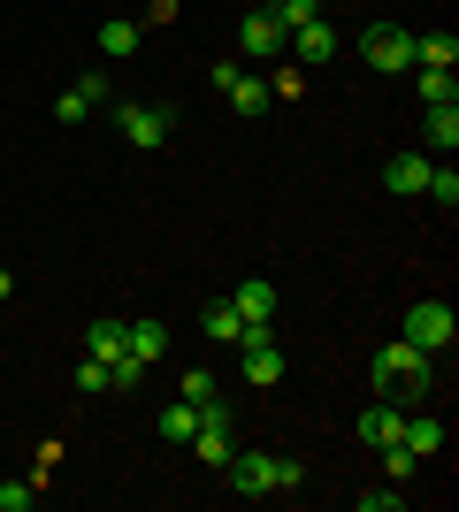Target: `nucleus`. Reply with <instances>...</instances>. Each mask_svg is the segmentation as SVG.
<instances>
[{
	"mask_svg": "<svg viewBox=\"0 0 459 512\" xmlns=\"http://www.w3.org/2000/svg\"><path fill=\"white\" fill-rule=\"evenodd\" d=\"M375 398H429V383H437V360H429V352H421V344H383V352H375Z\"/></svg>",
	"mask_w": 459,
	"mask_h": 512,
	"instance_id": "nucleus-1",
	"label": "nucleus"
},
{
	"mask_svg": "<svg viewBox=\"0 0 459 512\" xmlns=\"http://www.w3.org/2000/svg\"><path fill=\"white\" fill-rule=\"evenodd\" d=\"M115 130H123V146H138V153H161L176 138V107H161V100H123L115 107Z\"/></svg>",
	"mask_w": 459,
	"mask_h": 512,
	"instance_id": "nucleus-2",
	"label": "nucleus"
},
{
	"mask_svg": "<svg viewBox=\"0 0 459 512\" xmlns=\"http://www.w3.org/2000/svg\"><path fill=\"white\" fill-rule=\"evenodd\" d=\"M452 337H459V314L444 299H421V306H406V344H421L429 360H444L452 352Z\"/></svg>",
	"mask_w": 459,
	"mask_h": 512,
	"instance_id": "nucleus-3",
	"label": "nucleus"
},
{
	"mask_svg": "<svg viewBox=\"0 0 459 512\" xmlns=\"http://www.w3.org/2000/svg\"><path fill=\"white\" fill-rule=\"evenodd\" d=\"M360 62L414 69V31H406V23H368V31H360Z\"/></svg>",
	"mask_w": 459,
	"mask_h": 512,
	"instance_id": "nucleus-4",
	"label": "nucleus"
},
{
	"mask_svg": "<svg viewBox=\"0 0 459 512\" xmlns=\"http://www.w3.org/2000/svg\"><path fill=\"white\" fill-rule=\"evenodd\" d=\"M238 367H245V383H253V390H276V383H284V352H276L268 329H245V337H238Z\"/></svg>",
	"mask_w": 459,
	"mask_h": 512,
	"instance_id": "nucleus-5",
	"label": "nucleus"
},
{
	"mask_svg": "<svg viewBox=\"0 0 459 512\" xmlns=\"http://www.w3.org/2000/svg\"><path fill=\"white\" fill-rule=\"evenodd\" d=\"M238 46H245V62H284V54H291V31L268 16V8H253V16L238 23Z\"/></svg>",
	"mask_w": 459,
	"mask_h": 512,
	"instance_id": "nucleus-6",
	"label": "nucleus"
},
{
	"mask_svg": "<svg viewBox=\"0 0 459 512\" xmlns=\"http://www.w3.org/2000/svg\"><path fill=\"white\" fill-rule=\"evenodd\" d=\"M222 474H230V490H238V497H276V490H284V482H276V451H230V467H222Z\"/></svg>",
	"mask_w": 459,
	"mask_h": 512,
	"instance_id": "nucleus-7",
	"label": "nucleus"
},
{
	"mask_svg": "<svg viewBox=\"0 0 459 512\" xmlns=\"http://www.w3.org/2000/svg\"><path fill=\"white\" fill-rule=\"evenodd\" d=\"M429 169H437V153H391V161H383V192H398V199H414L421 184H429Z\"/></svg>",
	"mask_w": 459,
	"mask_h": 512,
	"instance_id": "nucleus-8",
	"label": "nucleus"
},
{
	"mask_svg": "<svg viewBox=\"0 0 459 512\" xmlns=\"http://www.w3.org/2000/svg\"><path fill=\"white\" fill-rule=\"evenodd\" d=\"M230 306H238L245 329H268V321H276V283H268V276H245L238 291H230Z\"/></svg>",
	"mask_w": 459,
	"mask_h": 512,
	"instance_id": "nucleus-9",
	"label": "nucleus"
},
{
	"mask_svg": "<svg viewBox=\"0 0 459 512\" xmlns=\"http://www.w3.org/2000/svg\"><path fill=\"white\" fill-rule=\"evenodd\" d=\"M123 352H131L138 367H153L169 352V321H123Z\"/></svg>",
	"mask_w": 459,
	"mask_h": 512,
	"instance_id": "nucleus-10",
	"label": "nucleus"
},
{
	"mask_svg": "<svg viewBox=\"0 0 459 512\" xmlns=\"http://www.w3.org/2000/svg\"><path fill=\"white\" fill-rule=\"evenodd\" d=\"M398 428H406V413H398L391 398H375V406L360 413V444H368V451H383V444H398Z\"/></svg>",
	"mask_w": 459,
	"mask_h": 512,
	"instance_id": "nucleus-11",
	"label": "nucleus"
},
{
	"mask_svg": "<svg viewBox=\"0 0 459 512\" xmlns=\"http://www.w3.org/2000/svg\"><path fill=\"white\" fill-rule=\"evenodd\" d=\"M329 54H337V31L314 16V23H299V31H291V54H284V62H329Z\"/></svg>",
	"mask_w": 459,
	"mask_h": 512,
	"instance_id": "nucleus-12",
	"label": "nucleus"
},
{
	"mask_svg": "<svg viewBox=\"0 0 459 512\" xmlns=\"http://www.w3.org/2000/svg\"><path fill=\"white\" fill-rule=\"evenodd\" d=\"M421 130H429V153H444V161H452V146H459V100H437Z\"/></svg>",
	"mask_w": 459,
	"mask_h": 512,
	"instance_id": "nucleus-13",
	"label": "nucleus"
},
{
	"mask_svg": "<svg viewBox=\"0 0 459 512\" xmlns=\"http://www.w3.org/2000/svg\"><path fill=\"white\" fill-rule=\"evenodd\" d=\"M138 39H146V31H138L131 16H108V23H100V54H108V62H131Z\"/></svg>",
	"mask_w": 459,
	"mask_h": 512,
	"instance_id": "nucleus-14",
	"label": "nucleus"
},
{
	"mask_svg": "<svg viewBox=\"0 0 459 512\" xmlns=\"http://www.w3.org/2000/svg\"><path fill=\"white\" fill-rule=\"evenodd\" d=\"M85 352H92V360H123V321L100 314V321L85 329Z\"/></svg>",
	"mask_w": 459,
	"mask_h": 512,
	"instance_id": "nucleus-15",
	"label": "nucleus"
},
{
	"mask_svg": "<svg viewBox=\"0 0 459 512\" xmlns=\"http://www.w3.org/2000/svg\"><path fill=\"white\" fill-rule=\"evenodd\" d=\"M199 329H207L215 344H238V337H245V321H238V306H230V299L207 306V314H199Z\"/></svg>",
	"mask_w": 459,
	"mask_h": 512,
	"instance_id": "nucleus-16",
	"label": "nucleus"
},
{
	"mask_svg": "<svg viewBox=\"0 0 459 512\" xmlns=\"http://www.w3.org/2000/svg\"><path fill=\"white\" fill-rule=\"evenodd\" d=\"M222 92H230V107H238V115H261V107L276 100V92H268L261 77H245V69H238V77H230V85H222Z\"/></svg>",
	"mask_w": 459,
	"mask_h": 512,
	"instance_id": "nucleus-17",
	"label": "nucleus"
},
{
	"mask_svg": "<svg viewBox=\"0 0 459 512\" xmlns=\"http://www.w3.org/2000/svg\"><path fill=\"white\" fill-rule=\"evenodd\" d=\"M414 62L421 69H452L459 62V39H452V31H429V39H414Z\"/></svg>",
	"mask_w": 459,
	"mask_h": 512,
	"instance_id": "nucleus-18",
	"label": "nucleus"
},
{
	"mask_svg": "<svg viewBox=\"0 0 459 512\" xmlns=\"http://www.w3.org/2000/svg\"><path fill=\"white\" fill-rule=\"evenodd\" d=\"M398 444L414 451V459H429V451L444 444V421H429V413H421V421H406V428H398Z\"/></svg>",
	"mask_w": 459,
	"mask_h": 512,
	"instance_id": "nucleus-19",
	"label": "nucleus"
},
{
	"mask_svg": "<svg viewBox=\"0 0 459 512\" xmlns=\"http://www.w3.org/2000/svg\"><path fill=\"white\" fill-rule=\"evenodd\" d=\"M153 428H161L169 444H192V428H199V406H184V398H176V406L161 413V421H153Z\"/></svg>",
	"mask_w": 459,
	"mask_h": 512,
	"instance_id": "nucleus-20",
	"label": "nucleus"
},
{
	"mask_svg": "<svg viewBox=\"0 0 459 512\" xmlns=\"http://www.w3.org/2000/svg\"><path fill=\"white\" fill-rule=\"evenodd\" d=\"M421 192H429V199H437L444 214H452V207H459V169H452V161H437V169H429V184H421Z\"/></svg>",
	"mask_w": 459,
	"mask_h": 512,
	"instance_id": "nucleus-21",
	"label": "nucleus"
},
{
	"mask_svg": "<svg viewBox=\"0 0 459 512\" xmlns=\"http://www.w3.org/2000/svg\"><path fill=\"white\" fill-rule=\"evenodd\" d=\"M414 92H421V107H437V100H459V92H452V69H421V77H414Z\"/></svg>",
	"mask_w": 459,
	"mask_h": 512,
	"instance_id": "nucleus-22",
	"label": "nucleus"
},
{
	"mask_svg": "<svg viewBox=\"0 0 459 512\" xmlns=\"http://www.w3.org/2000/svg\"><path fill=\"white\" fill-rule=\"evenodd\" d=\"M383 474H391L398 490H406V482H414V474H421V459H414V451H406V444H383Z\"/></svg>",
	"mask_w": 459,
	"mask_h": 512,
	"instance_id": "nucleus-23",
	"label": "nucleus"
},
{
	"mask_svg": "<svg viewBox=\"0 0 459 512\" xmlns=\"http://www.w3.org/2000/svg\"><path fill=\"white\" fill-rule=\"evenodd\" d=\"M268 16L284 23V31H299V23H314V0H268Z\"/></svg>",
	"mask_w": 459,
	"mask_h": 512,
	"instance_id": "nucleus-24",
	"label": "nucleus"
},
{
	"mask_svg": "<svg viewBox=\"0 0 459 512\" xmlns=\"http://www.w3.org/2000/svg\"><path fill=\"white\" fill-rule=\"evenodd\" d=\"M77 390L100 398V390H108V360H92V352H85V360H77Z\"/></svg>",
	"mask_w": 459,
	"mask_h": 512,
	"instance_id": "nucleus-25",
	"label": "nucleus"
},
{
	"mask_svg": "<svg viewBox=\"0 0 459 512\" xmlns=\"http://www.w3.org/2000/svg\"><path fill=\"white\" fill-rule=\"evenodd\" d=\"M77 100H85V107H108L115 92H108V77H100V69H85V77H77Z\"/></svg>",
	"mask_w": 459,
	"mask_h": 512,
	"instance_id": "nucleus-26",
	"label": "nucleus"
},
{
	"mask_svg": "<svg viewBox=\"0 0 459 512\" xmlns=\"http://www.w3.org/2000/svg\"><path fill=\"white\" fill-rule=\"evenodd\" d=\"M31 505H39L31 482H0V512H31Z\"/></svg>",
	"mask_w": 459,
	"mask_h": 512,
	"instance_id": "nucleus-27",
	"label": "nucleus"
},
{
	"mask_svg": "<svg viewBox=\"0 0 459 512\" xmlns=\"http://www.w3.org/2000/svg\"><path fill=\"white\" fill-rule=\"evenodd\" d=\"M207 398H215V375H207V367H192V375H184V406H207Z\"/></svg>",
	"mask_w": 459,
	"mask_h": 512,
	"instance_id": "nucleus-28",
	"label": "nucleus"
},
{
	"mask_svg": "<svg viewBox=\"0 0 459 512\" xmlns=\"http://www.w3.org/2000/svg\"><path fill=\"white\" fill-rule=\"evenodd\" d=\"M276 482H284V490H306V459H291V451H276Z\"/></svg>",
	"mask_w": 459,
	"mask_h": 512,
	"instance_id": "nucleus-29",
	"label": "nucleus"
},
{
	"mask_svg": "<svg viewBox=\"0 0 459 512\" xmlns=\"http://www.w3.org/2000/svg\"><path fill=\"white\" fill-rule=\"evenodd\" d=\"M406 505V490H360V512H398Z\"/></svg>",
	"mask_w": 459,
	"mask_h": 512,
	"instance_id": "nucleus-30",
	"label": "nucleus"
},
{
	"mask_svg": "<svg viewBox=\"0 0 459 512\" xmlns=\"http://www.w3.org/2000/svg\"><path fill=\"white\" fill-rule=\"evenodd\" d=\"M0 299H16V276H8V268H0Z\"/></svg>",
	"mask_w": 459,
	"mask_h": 512,
	"instance_id": "nucleus-31",
	"label": "nucleus"
}]
</instances>
